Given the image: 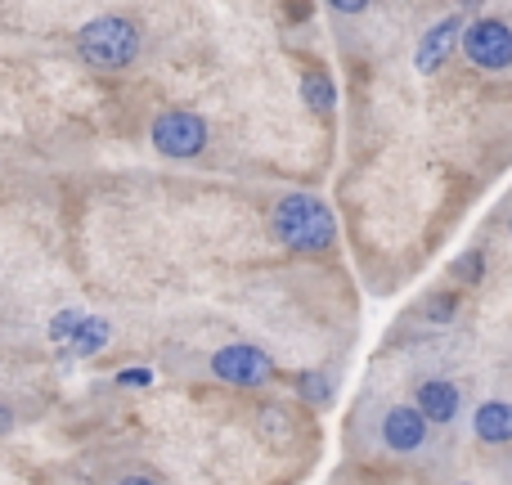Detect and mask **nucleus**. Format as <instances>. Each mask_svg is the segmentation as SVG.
Returning <instances> with one entry per match:
<instances>
[{"instance_id": "1", "label": "nucleus", "mask_w": 512, "mask_h": 485, "mask_svg": "<svg viewBox=\"0 0 512 485\" xmlns=\"http://www.w3.org/2000/svg\"><path fill=\"white\" fill-rule=\"evenodd\" d=\"M270 234H274V243H283L288 252H297V256H319V252H333L337 247L333 212H328L324 198L306 194V189L283 194L279 203H274Z\"/></svg>"}, {"instance_id": "2", "label": "nucleus", "mask_w": 512, "mask_h": 485, "mask_svg": "<svg viewBox=\"0 0 512 485\" xmlns=\"http://www.w3.org/2000/svg\"><path fill=\"white\" fill-rule=\"evenodd\" d=\"M77 45V59L95 72H122L140 59L144 45V27L131 14H99L72 36Z\"/></svg>"}, {"instance_id": "3", "label": "nucleus", "mask_w": 512, "mask_h": 485, "mask_svg": "<svg viewBox=\"0 0 512 485\" xmlns=\"http://www.w3.org/2000/svg\"><path fill=\"white\" fill-rule=\"evenodd\" d=\"M149 140L162 158H176V162H189L207 149L212 131H207V117L189 113V108H167V113L153 117L149 126Z\"/></svg>"}, {"instance_id": "4", "label": "nucleus", "mask_w": 512, "mask_h": 485, "mask_svg": "<svg viewBox=\"0 0 512 485\" xmlns=\"http://www.w3.org/2000/svg\"><path fill=\"white\" fill-rule=\"evenodd\" d=\"M459 50L481 72H508L512 68V27L504 18H477V23L463 27Z\"/></svg>"}, {"instance_id": "5", "label": "nucleus", "mask_w": 512, "mask_h": 485, "mask_svg": "<svg viewBox=\"0 0 512 485\" xmlns=\"http://www.w3.org/2000/svg\"><path fill=\"white\" fill-rule=\"evenodd\" d=\"M212 378L230 382V387H265V382L274 378V360L261 351V346L230 342L212 355Z\"/></svg>"}, {"instance_id": "6", "label": "nucleus", "mask_w": 512, "mask_h": 485, "mask_svg": "<svg viewBox=\"0 0 512 485\" xmlns=\"http://www.w3.org/2000/svg\"><path fill=\"white\" fill-rule=\"evenodd\" d=\"M427 427H432V423H427L414 405H391L387 414H382L378 436H382V445H387L391 454H423Z\"/></svg>"}, {"instance_id": "7", "label": "nucleus", "mask_w": 512, "mask_h": 485, "mask_svg": "<svg viewBox=\"0 0 512 485\" xmlns=\"http://www.w3.org/2000/svg\"><path fill=\"white\" fill-rule=\"evenodd\" d=\"M459 36H463V18H459V14H450V18H441V23H432V27L423 32V41H418V50H414V68L423 72V77L441 72L445 59L459 50Z\"/></svg>"}, {"instance_id": "8", "label": "nucleus", "mask_w": 512, "mask_h": 485, "mask_svg": "<svg viewBox=\"0 0 512 485\" xmlns=\"http://www.w3.org/2000/svg\"><path fill=\"white\" fill-rule=\"evenodd\" d=\"M414 409L427 418V423L450 427L454 418L463 414V391L454 387L450 378H423L414 387Z\"/></svg>"}, {"instance_id": "9", "label": "nucleus", "mask_w": 512, "mask_h": 485, "mask_svg": "<svg viewBox=\"0 0 512 485\" xmlns=\"http://www.w3.org/2000/svg\"><path fill=\"white\" fill-rule=\"evenodd\" d=\"M472 432L481 445H512V405L508 400H486L472 414Z\"/></svg>"}, {"instance_id": "10", "label": "nucleus", "mask_w": 512, "mask_h": 485, "mask_svg": "<svg viewBox=\"0 0 512 485\" xmlns=\"http://www.w3.org/2000/svg\"><path fill=\"white\" fill-rule=\"evenodd\" d=\"M301 104H306L315 117L337 113V81L328 77V72H319V68L301 72Z\"/></svg>"}, {"instance_id": "11", "label": "nucleus", "mask_w": 512, "mask_h": 485, "mask_svg": "<svg viewBox=\"0 0 512 485\" xmlns=\"http://www.w3.org/2000/svg\"><path fill=\"white\" fill-rule=\"evenodd\" d=\"M108 337H113V328H108V319H95V315H86L77 324V333L68 337V346L63 351L68 355H77V360H90V355H99L108 346Z\"/></svg>"}, {"instance_id": "12", "label": "nucleus", "mask_w": 512, "mask_h": 485, "mask_svg": "<svg viewBox=\"0 0 512 485\" xmlns=\"http://www.w3.org/2000/svg\"><path fill=\"white\" fill-rule=\"evenodd\" d=\"M297 396H301V405L324 409L328 400H333V378H328L324 369H306V373H297Z\"/></svg>"}, {"instance_id": "13", "label": "nucleus", "mask_w": 512, "mask_h": 485, "mask_svg": "<svg viewBox=\"0 0 512 485\" xmlns=\"http://www.w3.org/2000/svg\"><path fill=\"white\" fill-rule=\"evenodd\" d=\"M81 319H86L81 310H59V315L50 319V342H54V346H68V337L77 333Z\"/></svg>"}, {"instance_id": "14", "label": "nucleus", "mask_w": 512, "mask_h": 485, "mask_svg": "<svg viewBox=\"0 0 512 485\" xmlns=\"http://www.w3.org/2000/svg\"><path fill=\"white\" fill-rule=\"evenodd\" d=\"M481 274H486V256H481V252H463L459 261H454V279L481 283Z\"/></svg>"}, {"instance_id": "15", "label": "nucleus", "mask_w": 512, "mask_h": 485, "mask_svg": "<svg viewBox=\"0 0 512 485\" xmlns=\"http://www.w3.org/2000/svg\"><path fill=\"white\" fill-rule=\"evenodd\" d=\"M454 310H459V297H454V292H441V297H432L423 306V315L432 319V324H445V319H454Z\"/></svg>"}, {"instance_id": "16", "label": "nucleus", "mask_w": 512, "mask_h": 485, "mask_svg": "<svg viewBox=\"0 0 512 485\" xmlns=\"http://www.w3.org/2000/svg\"><path fill=\"white\" fill-rule=\"evenodd\" d=\"M328 5H333L337 14H364V9H369V0H328Z\"/></svg>"}, {"instance_id": "17", "label": "nucleus", "mask_w": 512, "mask_h": 485, "mask_svg": "<svg viewBox=\"0 0 512 485\" xmlns=\"http://www.w3.org/2000/svg\"><path fill=\"white\" fill-rule=\"evenodd\" d=\"M117 382H122V387H144V382H153V373L149 369H131V373H122Z\"/></svg>"}, {"instance_id": "18", "label": "nucleus", "mask_w": 512, "mask_h": 485, "mask_svg": "<svg viewBox=\"0 0 512 485\" xmlns=\"http://www.w3.org/2000/svg\"><path fill=\"white\" fill-rule=\"evenodd\" d=\"M117 485H158V481H153V477H144V472H131V477H122Z\"/></svg>"}, {"instance_id": "19", "label": "nucleus", "mask_w": 512, "mask_h": 485, "mask_svg": "<svg viewBox=\"0 0 512 485\" xmlns=\"http://www.w3.org/2000/svg\"><path fill=\"white\" fill-rule=\"evenodd\" d=\"M9 427H14V414H9V405H0V436H5Z\"/></svg>"}, {"instance_id": "20", "label": "nucleus", "mask_w": 512, "mask_h": 485, "mask_svg": "<svg viewBox=\"0 0 512 485\" xmlns=\"http://www.w3.org/2000/svg\"><path fill=\"white\" fill-rule=\"evenodd\" d=\"M508 234H512V216H508Z\"/></svg>"}, {"instance_id": "21", "label": "nucleus", "mask_w": 512, "mask_h": 485, "mask_svg": "<svg viewBox=\"0 0 512 485\" xmlns=\"http://www.w3.org/2000/svg\"><path fill=\"white\" fill-rule=\"evenodd\" d=\"M463 485H468V481H463Z\"/></svg>"}]
</instances>
